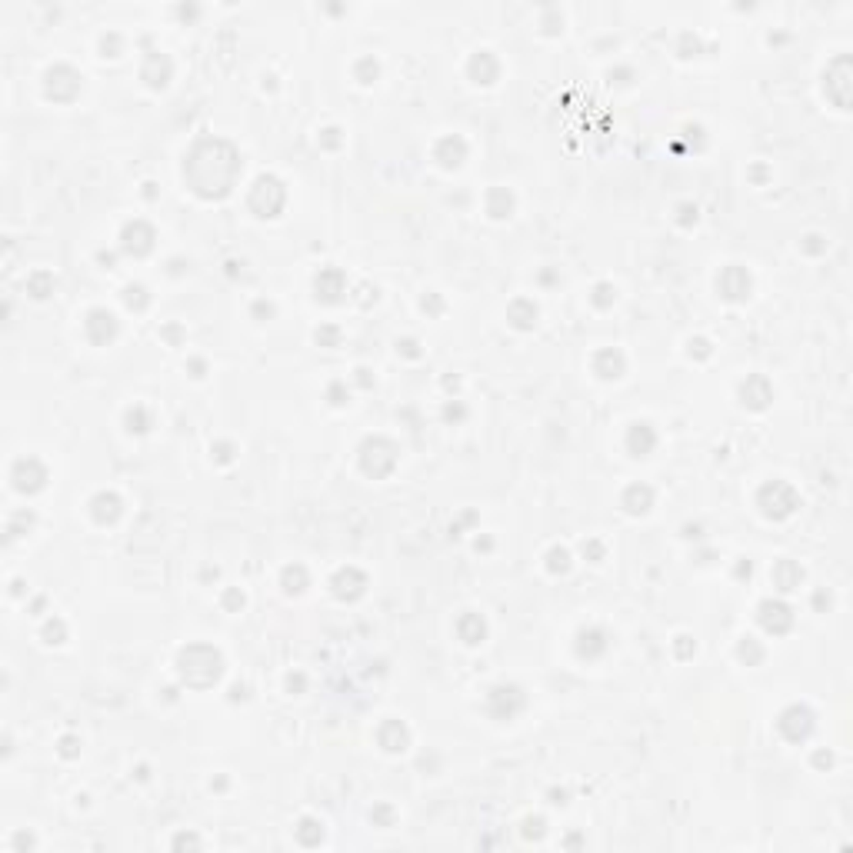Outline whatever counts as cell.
<instances>
[{
    "label": "cell",
    "instance_id": "cell-21",
    "mask_svg": "<svg viewBox=\"0 0 853 853\" xmlns=\"http://www.w3.org/2000/svg\"><path fill=\"white\" fill-rule=\"evenodd\" d=\"M800 580H803V570L796 567L794 560H777V564H774V584H777L783 593L796 590L800 587Z\"/></svg>",
    "mask_w": 853,
    "mask_h": 853
},
{
    "label": "cell",
    "instance_id": "cell-29",
    "mask_svg": "<svg viewBox=\"0 0 853 853\" xmlns=\"http://www.w3.org/2000/svg\"><path fill=\"white\" fill-rule=\"evenodd\" d=\"M740 657L747 660V664H757V660H763V646L754 640V637H743V644H740Z\"/></svg>",
    "mask_w": 853,
    "mask_h": 853
},
{
    "label": "cell",
    "instance_id": "cell-1",
    "mask_svg": "<svg viewBox=\"0 0 853 853\" xmlns=\"http://www.w3.org/2000/svg\"><path fill=\"white\" fill-rule=\"evenodd\" d=\"M757 504H760V510H763V517H770V520H783V517H790V513L800 507V493H796L790 483L774 480V483H767V487L760 490Z\"/></svg>",
    "mask_w": 853,
    "mask_h": 853
},
{
    "label": "cell",
    "instance_id": "cell-37",
    "mask_svg": "<svg viewBox=\"0 0 853 853\" xmlns=\"http://www.w3.org/2000/svg\"><path fill=\"white\" fill-rule=\"evenodd\" d=\"M524 836H527V840H540V836H544V820H540V816L527 820V827H524Z\"/></svg>",
    "mask_w": 853,
    "mask_h": 853
},
{
    "label": "cell",
    "instance_id": "cell-30",
    "mask_svg": "<svg viewBox=\"0 0 853 853\" xmlns=\"http://www.w3.org/2000/svg\"><path fill=\"white\" fill-rule=\"evenodd\" d=\"M547 560H550V570H553V573H557V570L564 573V570L570 567V553H567L564 547H553V550L547 553Z\"/></svg>",
    "mask_w": 853,
    "mask_h": 853
},
{
    "label": "cell",
    "instance_id": "cell-35",
    "mask_svg": "<svg viewBox=\"0 0 853 853\" xmlns=\"http://www.w3.org/2000/svg\"><path fill=\"white\" fill-rule=\"evenodd\" d=\"M64 633H67V630H64V624H60V620H50V624L44 626L47 644H64Z\"/></svg>",
    "mask_w": 853,
    "mask_h": 853
},
{
    "label": "cell",
    "instance_id": "cell-33",
    "mask_svg": "<svg viewBox=\"0 0 853 853\" xmlns=\"http://www.w3.org/2000/svg\"><path fill=\"white\" fill-rule=\"evenodd\" d=\"M370 820H377L380 827H394V807H387V803L374 807V810H370Z\"/></svg>",
    "mask_w": 853,
    "mask_h": 853
},
{
    "label": "cell",
    "instance_id": "cell-25",
    "mask_svg": "<svg viewBox=\"0 0 853 853\" xmlns=\"http://www.w3.org/2000/svg\"><path fill=\"white\" fill-rule=\"evenodd\" d=\"M490 217H510V210H513V197L507 193L504 187H493L490 190Z\"/></svg>",
    "mask_w": 853,
    "mask_h": 853
},
{
    "label": "cell",
    "instance_id": "cell-36",
    "mask_svg": "<svg viewBox=\"0 0 853 853\" xmlns=\"http://www.w3.org/2000/svg\"><path fill=\"white\" fill-rule=\"evenodd\" d=\"M44 284H54V280H50V274H34V277H30V290H34V297H47V294H50Z\"/></svg>",
    "mask_w": 853,
    "mask_h": 853
},
{
    "label": "cell",
    "instance_id": "cell-43",
    "mask_svg": "<svg viewBox=\"0 0 853 853\" xmlns=\"http://www.w3.org/2000/svg\"><path fill=\"white\" fill-rule=\"evenodd\" d=\"M224 604H227V607H237V604L244 607V597H240L237 590H227V597H224Z\"/></svg>",
    "mask_w": 853,
    "mask_h": 853
},
{
    "label": "cell",
    "instance_id": "cell-46",
    "mask_svg": "<svg viewBox=\"0 0 853 853\" xmlns=\"http://www.w3.org/2000/svg\"><path fill=\"white\" fill-rule=\"evenodd\" d=\"M807 240H810V244H803V247H807V250H810V253H820V250H823V244H816V240H820V237H807Z\"/></svg>",
    "mask_w": 853,
    "mask_h": 853
},
{
    "label": "cell",
    "instance_id": "cell-48",
    "mask_svg": "<svg viewBox=\"0 0 853 853\" xmlns=\"http://www.w3.org/2000/svg\"><path fill=\"white\" fill-rule=\"evenodd\" d=\"M550 803H567V794H564V790H553V794H550Z\"/></svg>",
    "mask_w": 853,
    "mask_h": 853
},
{
    "label": "cell",
    "instance_id": "cell-5",
    "mask_svg": "<svg viewBox=\"0 0 853 853\" xmlns=\"http://www.w3.org/2000/svg\"><path fill=\"white\" fill-rule=\"evenodd\" d=\"M120 250H124V253H133V257L151 253V250H153V227H151V224H144V220H133V224H127V227H124V233H120Z\"/></svg>",
    "mask_w": 853,
    "mask_h": 853
},
{
    "label": "cell",
    "instance_id": "cell-6",
    "mask_svg": "<svg viewBox=\"0 0 853 853\" xmlns=\"http://www.w3.org/2000/svg\"><path fill=\"white\" fill-rule=\"evenodd\" d=\"M84 330H87V337L94 343H111L117 337V330H120V323H117V317L111 314V310H104V307H97V310H90L87 314V320H84Z\"/></svg>",
    "mask_w": 853,
    "mask_h": 853
},
{
    "label": "cell",
    "instance_id": "cell-45",
    "mask_svg": "<svg viewBox=\"0 0 853 853\" xmlns=\"http://www.w3.org/2000/svg\"><path fill=\"white\" fill-rule=\"evenodd\" d=\"M814 760H816V767H834V754H830V750H827V754L820 750V754H816Z\"/></svg>",
    "mask_w": 853,
    "mask_h": 853
},
{
    "label": "cell",
    "instance_id": "cell-12",
    "mask_svg": "<svg viewBox=\"0 0 853 853\" xmlns=\"http://www.w3.org/2000/svg\"><path fill=\"white\" fill-rule=\"evenodd\" d=\"M377 740H380V747H383L387 754H400V750H407L410 734H407V727H403L400 720H387L377 730Z\"/></svg>",
    "mask_w": 853,
    "mask_h": 853
},
{
    "label": "cell",
    "instance_id": "cell-17",
    "mask_svg": "<svg viewBox=\"0 0 853 853\" xmlns=\"http://www.w3.org/2000/svg\"><path fill=\"white\" fill-rule=\"evenodd\" d=\"M740 394H743V403H747V407H754V410H763V407H767V400L774 397L770 383H767L763 377H750L747 383H743V390H740Z\"/></svg>",
    "mask_w": 853,
    "mask_h": 853
},
{
    "label": "cell",
    "instance_id": "cell-11",
    "mask_svg": "<svg viewBox=\"0 0 853 853\" xmlns=\"http://www.w3.org/2000/svg\"><path fill=\"white\" fill-rule=\"evenodd\" d=\"M720 290H723V297H730V300H743L750 294V274L740 270V267H727L720 274Z\"/></svg>",
    "mask_w": 853,
    "mask_h": 853
},
{
    "label": "cell",
    "instance_id": "cell-44",
    "mask_svg": "<svg viewBox=\"0 0 853 853\" xmlns=\"http://www.w3.org/2000/svg\"><path fill=\"white\" fill-rule=\"evenodd\" d=\"M287 687H290V690H304V673H290V677H287Z\"/></svg>",
    "mask_w": 853,
    "mask_h": 853
},
{
    "label": "cell",
    "instance_id": "cell-10",
    "mask_svg": "<svg viewBox=\"0 0 853 853\" xmlns=\"http://www.w3.org/2000/svg\"><path fill=\"white\" fill-rule=\"evenodd\" d=\"M330 587H334V593L341 597V600H357L363 593V587H367V577H363L357 567H343L334 580H330Z\"/></svg>",
    "mask_w": 853,
    "mask_h": 853
},
{
    "label": "cell",
    "instance_id": "cell-39",
    "mask_svg": "<svg viewBox=\"0 0 853 853\" xmlns=\"http://www.w3.org/2000/svg\"><path fill=\"white\" fill-rule=\"evenodd\" d=\"M60 754H64V757H77V740L74 737L60 740Z\"/></svg>",
    "mask_w": 853,
    "mask_h": 853
},
{
    "label": "cell",
    "instance_id": "cell-20",
    "mask_svg": "<svg viewBox=\"0 0 853 853\" xmlns=\"http://www.w3.org/2000/svg\"><path fill=\"white\" fill-rule=\"evenodd\" d=\"M593 370L600 374L604 380H617L624 374V354L620 350H600L593 357Z\"/></svg>",
    "mask_w": 853,
    "mask_h": 853
},
{
    "label": "cell",
    "instance_id": "cell-16",
    "mask_svg": "<svg viewBox=\"0 0 853 853\" xmlns=\"http://www.w3.org/2000/svg\"><path fill=\"white\" fill-rule=\"evenodd\" d=\"M120 497L117 493H97L94 500H90V513H94L97 524H114L117 517H120Z\"/></svg>",
    "mask_w": 853,
    "mask_h": 853
},
{
    "label": "cell",
    "instance_id": "cell-41",
    "mask_svg": "<svg viewBox=\"0 0 853 853\" xmlns=\"http://www.w3.org/2000/svg\"><path fill=\"white\" fill-rule=\"evenodd\" d=\"M397 350H403L407 357H417V354H420V350H417V341H403V343L397 341Z\"/></svg>",
    "mask_w": 853,
    "mask_h": 853
},
{
    "label": "cell",
    "instance_id": "cell-9",
    "mask_svg": "<svg viewBox=\"0 0 853 853\" xmlns=\"http://www.w3.org/2000/svg\"><path fill=\"white\" fill-rule=\"evenodd\" d=\"M314 287H317V300H323V304H337L341 294L347 290V280H343V274L337 270V267H327V270L317 274Z\"/></svg>",
    "mask_w": 853,
    "mask_h": 853
},
{
    "label": "cell",
    "instance_id": "cell-22",
    "mask_svg": "<svg viewBox=\"0 0 853 853\" xmlns=\"http://www.w3.org/2000/svg\"><path fill=\"white\" fill-rule=\"evenodd\" d=\"M510 323L517 327V330H530L533 323H537V304L533 300H527V297H520V300H513L510 304Z\"/></svg>",
    "mask_w": 853,
    "mask_h": 853
},
{
    "label": "cell",
    "instance_id": "cell-47",
    "mask_svg": "<svg viewBox=\"0 0 853 853\" xmlns=\"http://www.w3.org/2000/svg\"><path fill=\"white\" fill-rule=\"evenodd\" d=\"M367 374H370V370H363V367L357 370V383H361V387H370V377H367Z\"/></svg>",
    "mask_w": 853,
    "mask_h": 853
},
{
    "label": "cell",
    "instance_id": "cell-13",
    "mask_svg": "<svg viewBox=\"0 0 853 853\" xmlns=\"http://www.w3.org/2000/svg\"><path fill=\"white\" fill-rule=\"evenodd\" d=\"M653 447H657V434H653V427H650V423H633V427H630V434H626V450H630L633 457H646Z\"/></svg>",
    "mask_w": 853,
    "mask_h": 853
},
{
    "label": "cell",
    "instance_id": "cell-7",
    "mask_svg": "<svg viewBox=\"0 0 853 853\" xmlns=\"http://www.w3.org/2000/svg\"><path fill=\"white\" fill-rule=\"evenodd\" d=\"M34 467H37V460H34V457H20L17 463H14L10 480H14V487H17L20 493H34V490H40V487L47 483V467H40L37 474H30Z\"/></svg>",
    "mask_w": 853,
    "mask_h": 853
},
{
    "label": "cell",
    "instance_id": "cell-19",
    "mask_svg": "<svg viewBox=\"0 0 853 853\" xmlns=\"http://www.w3.org/2000/svg\"><path fill=\"white\" fill-rule=\"evenodd\" d=\"M280 190H284V184H280L277 177H267V173H264V177H260V180L253 184V190H250V207H253V204H257L260 197H270V193H280ZM274 210H280V207H277V204H274V207H260V210H257V213H260V217H277Z\"/></svg>",
    "mask_w": 853,
    "mask_h": 853
},
{
    "label": "cell",
    "instance_id": "cell-14",
    "mask_svg": "<svg viewBox=\"0 0 853 853\" xmlns=\"http://www.w3.org/2000/svg\"><path fill=\"white\" fill-rule=\"evenodd\" d=\"M434 157L440 160V167H460L463 157H467V144H463L460 137H443V140L437 144Z\"/></svg>",
    "mask_w": 853,
    "mask_h": 853
},
{
    "label": "cell",
    "instance_id": "cell-38",
    "mask_svg": "<svg viewBox=\"0 0 853 853\" xmlns=\"http://www.w3.org/2000/svg\"><path fill=\"white\" fill-rule=\"evenodd\" d=\"M173 847H177V850H180V847H200V840H197L193 834H180L177 840H173Z\"/></svg>",
    "mask_w": 853,
    "mask_h": 853
},
{
    "label": "cell",
    "instance_id": "cell-26",
    "mask_svg": "<svg viewBox=\"0 0 853 853\" xmlns=\"http://www.w3.org/2000/svg\"><path fill=\"white\" fill-rule=\"evenodd\" d=\"M307 587V570L300 567V564H294V567L284 570V590L287 593H304Z\"/></svg>",
    "mask_w": 853,
    "mask_h": 853
},
{
    "label": "cell",
    "instance_id": "cell-8",
    "mask_svg": "<svg viewBox=\"0 0 853 853\" xmlns=\"http://www.w3.org/2000/svg\"><path fill=\"white\" fill-rule=\"evenodd\" d=\"M497 703H504V710H500V717H497V720H510L513 713L524 707V690H520V687H513V683L490 687V693H487V707H497Z\"/></svg>",
    "mask_w": 853,
    "mask_h": 853
},
{
    "label": "cell",
    "instance_id": "cell-28",
    "mask_svg": "<svg viewBox=\"0 0 853 853\" xmlns=\"http://www.w3.org/2000/svg\"><path fill=\"white\" fill-rule=\"evenodd\" d=\"M124 304L131 307V310H144V307L151 304V297H147V287L131 284L127 290H124Z\"/></svg>",
    "mask_w": 853,
    "mask_h": 853
},
{
    "label": "cell",
    "instance_id": "cell-15",
    "mask_svg": "<svg viewBox=\"0 0 853 853\" xmlns=\"http://www.w3.org/2000/svg\"><path fill=\"white\" fill-rule=\"evenodd\" d=\"M604 650H607V633H604V630L590 626V630H580V633H577V653H580V657L593 660V657H600Z\"/></svg>",
    "mask_w": 853,
    "mask_h": 853
},
{
    "label": "cell",
    "instance_id": "cell-42",
    "mask_svg": "<svg viewBox=\"0 0 853 853\" xmlns=\"http://www.w3.org/2000/svg\"><path fill=\"white\" fill-rule=\"evenodd\" d=\"M253 314H257V317H274V304H264V300H257V304H253Z\"/></svg>",
    "mask_w": 853,
    "mask_h": 853
},
{
    "label": "cell",
    "instance_id": "cell-32",
    "mask_svg": "<svg viewBox=\"0 0 853 853\" xmlns=\"http://www.w3.org/2000/svg\"><path fill=\"white\" fill-rule=\"evenodd\" d=\"M613 297H617V290H613L610 284H597V287H593V304H597V307H610V304H613Z\"/></svg>",
    "mask_w": 853,
    "mask_h": 853
},
{
    "label": "cell",
    "instance_id": "cell-27",
    "mask_svg": "<svg viewBox=\"0 0 853 853\" xmlns=\"http://www.w3.org/2000/svg\"><path fill=\"white\" fill-rule=\"evenodd\" d=\"M127 430H131V434H147V430H151V414H147L144 407L127 410Z\"/></svg>",
    "mask_w": 853,
    "mask_h": 853
},
{
    "label": "cell",
    "instance_id": "cell-4",
    "mask_svg": "<svg viewBox=\"0 0 853 853\" xmlns=\"http://www.w3.org/2000/svg\"><path fill=\"white\" fill-rule=\"evenodd\" d=\"M757 620H760V626H763L767 633L780 637V633H787V630L794 626V610L787 607L783 600H763V604H760Z\"/></svg>",
    "mask_w": 853,
    "mask_h": 853
},
{
    "label": "cell",
    "instance_id": "cell-3",
    "mask_svg": "<svg viewBox=\"0 0 853 853\" xmlns=\"http://www.w3.org/2000/svg\"><path fill=\"white\" fill-rule=\"evenodd\" d=\"M777 730H780V734H783L787 740H790V743H800V740H807V737H810V730H814V710H807V707H800V703L787 707V710L780 713Z\"/></svg>",
    "mask_w": 853,
    "mask_h": 853
},
{
    "label": "cell",
    "instance_id": "cell-31",
    "mask_svg": "<svg viewBox=\"0 0 853 853\" xmlns=\"http://www.w3.org/2000/svg\"><path fill=\"white\" fill-rule=\"evenodd\" d=\"M327 397H330V403H334V407H343V403H347V397H350V390H347V383H343V380H334V383H330V390H327Z\"/></svg>",
    "mask_w": 853,
    "mask_h": 853
},
{
    "label": "cell",
    "instance_id": "cell-50",
    "mask_svg": "<svg viewBox=\"0 0 853 853\" xmlns=\"http://www.w3.org/2000/svg\"><path fill=\"white\" fill-rule=\"evenodd\" d=\"M230 457H233V454H230L227 443H224V447H217V460H230Z\"/></svg>",
    "mask_w": 853,
    "mask_h": 853
},
{
    "label": "cell",
    "instance_id": "cell-23",
    "mask_svg": "<svg viewBox=\"0 0 853 853\" xmlns=\"http://www.w3.org/2000/svg\"><path fill=\"white\" fill-rule=\"evenodd\" d=\"M650 504H653V490H650L646 483H633V487L624 493V507L630 513H646L650 510Z\"/></svg>",
    "mask_w": 853,
    "mask_h": 853
},
{
    "label": "cell",
    "instance_id": "cell-18",
    "mask_svg": "<svg viewBox=\"0 0 853 853\" xmlns=\"http://www.w3.org/2000/svg\"><path fill=\"white\" fill-rule=\"evenodd\" d=\"M457 633H460V640L463 644H483V637H487V624H483V617H477V613H463L460 620H457Z\"/></svg>",
    "mask_w": 853,
    "mask_h": 853
},
{
    "label": "cell",
    "instance_id": "cell-34",
    "mask_svg": "<svg viewBox=\"0 0 853 853\" xmlns=\"http://www.w3.org/2000/svg\"><path fill=\"white\" fill-rule=\"evenodd\" d=\"M317 343H320V347H337V343H341V330H337V327H320V330H317Z\"/></svg>",
    "mask_w": 853,
    "mask_h": 853
},
{
    "label": "cell",
    "instance_id": "cell-2",
    "mask_svg": "<svg viewBox=\"0 0 853 853\" xmlns=\"http://www.w3.org/2000/svg\"><path fill=\"white\" fill-rule=\"evenodd\" d=\"M177 670H180V680L187 683V687H197V680H200L197 673H204V687H210V683L220 680V673H224V660H220V653H217V650H210L204 664H193V657L180 650V657H177Z\"/></svg>",
    "mask_w": 853,
    "mask_h": 853
},
{
    "label": "cell",
    "instance_id": "cell-24",
    "mask_svg": "<svg viewBox=\"0 0 853 853\" xmlns=\"http://www.w3.org/2000/svg\"><path fill=\"white\" fill-rule=\"evenodd\" d=\"M297 840H300L304 847H317V843L323 840V823L320 820H314V816H304L300 827H297Z\"/></svg>",
    "mask_w": 853,
    "mask_h": 853
},
{
    "label": "cell",
    "instance_id": "cell-40",
    "mask_svg": "<svg viewBox=\"0 0 853 853\" xmlns=\"http://www.w3.org/2000/svg\"><path fill=\"white\" fill-rule=\"evenodd\" d=\"M443 417H447V420H463V407H460V403H447V407H443Z\"/></svg>",
    "mask_w": 853,
    "mask_h": 853
},
{
    "label": "cell",
    "instance_id": "cell-49",
    "mask_svg": "<svg viewBox=\"0 0 853 853\" xmlns=\"http://www.w3.org/2000/svg\"><path fill=\"white\" fill-rule=\"evenodd\" d=\"M190 370H193V377H204V361H193L190 363Z\"/></svg>",
    "mask_w": 853,
    "mask_h": 853
}]
</instances>
